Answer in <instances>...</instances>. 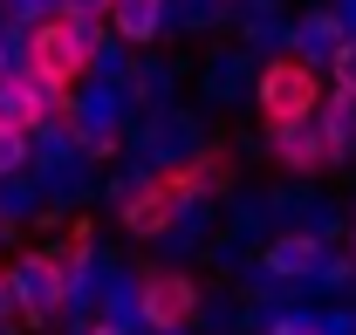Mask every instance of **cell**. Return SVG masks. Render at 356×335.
<instances>
[{"label":"cell","instance_id":"obj_15","mask_svg":"<svg viewBox=\"0 0 356 335\" xmlns=\"http://www.w3.org/2000/svg\"><path fill=\"white\" fill-rule=\"evenodd\" d=\"M124 89H131V110H158V103H178V89H185V69H178L165 48H137V55H131V76H124Z\"/></svg>","mask_w":356,"mask_h":335},{"label":"cell","instance_id":"obj_9","mask_svg":"<svg viewBox=\"0 0 356 335\" xmlns=\"http://www.w3.org/2000/svg\"><path fill=\"white\" fill-rule=\"evenodd\" d=\"M28 171L42 185V206H62V212L96 206V192H103V165L89 151H69V158H48V165H28Z\"/></svg>","mask_w":356,"mask_h":335},{"label":"cell","instance_id":"obj_1","mask_svg":"<svg viewBox=\"0 0 356 335\" xmlns=\"http://www.w3.org/2000/svg\"><path fill=\"white\" fill-rule=\"evenodd\" d=\"M220 137H213V117L199 110V103H158V110H131V124H124V158L137 165H151L158 178L178 165H192L199 151H213Z\"/></svg>","mask_w":356,"mask_h":335},{"label":"cell","instance_id":"obj_37","mask_svg":"<svg viewBox=\"0 0 356 335\" xmlns=\"http://www.w3.org/2000/svg\"><path fill=\"white\" fill-rule=\"evenodd\" d=\"M62 14H89V21H110V0H62Z\"/></svg>","mask_w":356,"mask_h":335},{"label":"cell","instance_id":"obj_17","mask_svg":"<svg viewBox=\"0 0 356 335\" xmlns=\"http://www.w3.org/2000/svg\"><path fill=\"white\" fill-rule=\"evenodd\" d=\"M117 42L131 48H165L172 42V7L165 0H110V21H103Z\"/></svg>","mask_w":356,"mask_h":335},{"label":"cell","instance_id":"obj_19","mask_svg":"<svg viewBox=\"0 0 356 335\" xmlns=\"http://www.w3.org/2000/svg\"><path fill=\"white\" fill-rule=\"evenodd\" d=\"M110 219H117V233H124V240H144V247H151V240L165 233V219H172V178H158L151 192H137L131 206L110 212Z\"/></svg>","mask_w":356,"mask_h":335},{"label":"cell","instance_id":"obj_29","mask_svg":"<svg viewBox=\"0 0 356 335\" xmlns=\"http://www.w3.org/2000/svg\"><path fill=\"white\" fill-rule=\"evenodd\" d=\"M315 335H356V301H309Z\"/></svg>","mask_w":356,"mask_h":335},{"label":"cell","instance_id":"obj_2","mask_svg":"<svg viewBox=\"0 0 356 335\" xmlns=\"http://www.w3.org/2000/svg\"><path fill=\"white\" fill-rule=\"evenodd\" d=\"M62 117L76 130V144H83L96 165H110V158H124V124H131V89L124 83H69V103H62Z\"/></svg>","mask_w":356,"mask_h":335},{"label":"cell","instance_id":"obj_23","mask_svg":"<svg viewBox=\"0 0 356 335\" xmlns=\"http://www.w3.org/2000/svg\"><path fill=\"white\" fill-rule=\"evenodd\" d=\"M35 212H42V185H35V171L0 178V219H7L14 233H28V226H35Z\"/></svg>","mask_w":356,"mask_h":335},{"label":"cell","instance_id":"obj_4","mask_svg":"<svg viewBox=\"0 0 356 335\" xmlns=\"http://www.w3.org/2000/svg\"><path fill=\"white\" fill-rule=\"evenodd\" d=\"M254 76H261V55L247 42H206L199 55V110L206 117H240V110H254Z\"/></svg>","mask_w":356,"mask_h":335},{"label":"cell","instance_id":"obj_3","mask_svg":"<svg viewBox=\"0 0 356 335\" xmlns=\"http://www.w3.org/2000/svg\"><path fill=\"white\" fill-rule=\"evenodd\" d=\"M0 274H7V294H14V322L28 335H42L62 322V260L48 247H21L0 260Z\"/></svg>","mask_w":356,"mask_h":335},{"label":"cell","instance_id":"obj_31","mask_svg":"<svg viewBox=\"0 0 356 335\" xmlns=\"http://www.w3.org/2000/svg\"><path fill=\"white\" fill-rule=\"evenodd\" d=\"M0 124H14V130L35 124V103H28V89L14 83V76H0Z\"/></svg>","mask_w":356,"mask_h":335},{"label":"cell","instance_id":"obj_40","mask_svg":"<svg viewBox=\"0 0 356 335\" xmlns=\"http://www.w3.org/2000/svg\"><path fill=\"white\" fill-rule=\"evenodd\" d=\"M336 247H343V253L356 260V206H350V226H343V240H336Z\"/></svg>","mask_w":356,"mask_h":335},{"label":"cell","instance_id":"obj_16","mask_svg":"<svg viewBox=\"0 0 356 335\" xmlns=\"http://www.w3.org/2000/svg\"><path fill=\"white\" fill-rule=\"evenodd\" d=\"M220 226L240 233L247 247H261L267 233H281V219H274V185H233L220 199Z\"/></svg>","mask_w":356,"mask_h":335},{"label":"cell","instance_id":"obj_22","mask_svg":"<svg viewBox=\"0 0 356 335\" xmlns=\"http://www.w3.org/2000/svg\"><path fill=\"white\" fill-rule=\"evenodd\" d=\"M226 288L240 294V301H274V308H295V301H302V288H295V281H281V274L267 267L261 253H254V260H247V267H240Z\"/></svg>","mask_w":356,"mask_h":335},{"label":"cell","instance_id":"obj_44","mask_svg":"<svg viewBox=\"0 0 356 335\" xmlns=\"http://www.w3.org/2000/svg\"><path fill=\"white\" fill-rule=\"evenodd\" d=\"M0 21H7V7H0Z\"/></svg>","mask_w":356,"mask_h":335},{"label":"cell","instance_id":"obj_32","mask_svg":"<svg viewBox=\"0 0 356 335\" xmlns=\"http://www.w3.org/2000/svg\"><path fill=\"white\" fill-rule=\"evenodd\" d=\"M28 158H35V144H28V130L0 124V178H14V171H28Z\"/></svg>","mask_w":356,"mask_h":335},{"label":"cell","instance_id":"obj_21","mask_svg":"<svg viewBox=\"0 0 356 335\" xmlns=\"http://www.w3.org/2000/svg\"><path fill=\"white\" fill-rule=\"evenodd\" d=\"M151 185H158V171H151V165H137V158H110V165H103V192H96V206H103V212H124L137 192H151Z\"/></svg>","mask_w":356,"mask_h":335},{"label":"cell","instance_id":"obj_8","mask_svg":"<svg viewBox=\"0 0 356 335\" xmlns=\"http://www.w3.org/2000/svg\"><path fill=\"white\" fill-rule=\"evenodd\" d=\"M96 35H103V21H89V14H55V21H42L35 28V69H48L55 83H83Z\"/></svg>","mask_w":356,"mask_h":335},{"label":"cell","instance_id":"obj_13","mask_svg":"<svg viewBox=\"0 0 356 335\" xmlns=\"http://www.w3.org/2000/svg\"><path fill=\"white\" fill-rule=\"evenodd\" d=\"M96 322L117 329V335H144L151 329V322H144V267H131V260L110 267V281L96 294Z\"/></svg>","mask_w":356,"mask_h":335},{"label":"cell","instance_id":"obj_28","mask_svg":"<svg viewBox=\"0 0 356 335\" xmlns=\"http://www.w3.org/2000/svg\"><path fill=\"white\" fill-rule=\"evenodd\" d=\"M14 83L28 89V103H35V117H62V103H69V83H55L48 69H28V76H14Z\"/></svg>","mask_w":356,"mask_h":335},{"label":"cell","instance_id":"obj_10","mask_svg":"<svg viewBox=\"0 0 356 335\" xmlns=\"http://www.w3.org/2000/svg\"><path fill=\"white\" fill-rule=\"evenodd\" d=\"M199 294H206V281H199L192 267H165V260H151V267H144V322H151V329H165V322H192Z\"/></svg>","mask_w":356,"mask_h":335},{"label":"cell","instance_id":"obj_43","mask_svg":"<svg viewBox=\"0 0 356 335\" xmlns=\"http://www.w3.org/2000/svg\"><path fill=\"white\" fill-rule=\"evenodd\" d=\"M0 335H21V329H0Z\"/></svg>","mask_w":356,"mask_h":335},{"label":"cell","instance_id":"obj_39","mask_svg":"<svg viewBox=\"0 0 356 335\" xmlns=\"http://www.w3.org/2000/svg\"><path fill=\"white\" fill-rule=\"evenodd\" d=\"M0 329H21V322H14V294H7V274H0Z\"/></svg>","mask_w":356,"mask_h":335},{"label":"cell","instance_id":"obj_27","mask_svg":"<svg viewBox=\"0 0 356 335\" xmlns=\"http://www.w3.org/2000/svg\"><path fill=\"white\" fill-rule=\"evenodd\" d=\"M35 69V28L0 21V76H28Z\"/></svg>","mask_w":356,"mask_h":335},{"label":"cell","instance_id":"obj_34","mask_svg":"<svg viewBox=\"0 0 356 335\" xmlns=\"http://www.w3.org/2000/svg\"><path fill=\"white\" fill-rule=\"evenodd\" d=\"M329 89H350V96H356V35H343V48H336V62H329Z\"/></svg>","mask_w":356,"mask_h":335},{"label":"cell","instance_id":"obj_30","mask_svg":"<svg viewBox=\"0 0 356 335\" xmlns=\"http://www.w3.org/2000/svg\"><path fill=\"white\" fill-rule=\"evenodd\" d=\"M267 21H288V0H233V35H254Z\"/></svg>","mask_w":356,"mask_h":335},{"label":"cell","instance_id":"obj_33","mask_svg":"<svg viewBox=\"0 0 356 335\" xmlns=\"http://www.w3.org/2000/svg\"><path fill=\"white\" fill-rule=\"evenodd\" d=\"M0 7H7V21H21V28H42V21L62 14V0H0Z\"/></svg>","mask_w":356,"mask_h":335},{"label":"cell","instance_id":"obj_38","mask_svg":"<svg viewBox=\"0 0 356 335\" xmlns=\"http://www.w3.org/2000/svg\"><path fill=\"white\" fill-rule=\"evenodd\" d=\"M329 7H336V28H343V35H356V0H329Z\"/></svg>","mask_w":356,"mask_h":335},{"label":"cell","instance_id":"obj_20","mask_svg":"<svg viewBox=\"0 0 356 335\" xmlns=\"http://www.w3.org/2000/svg\"><path fill=\"white\" fill-rule=\"evenodd\" d=\"M172 7V35L178 42H213L233 28V0H165Z\"/></svg>","mask_w":356,"mask_h":335},{"label":"cell","instance_id":"obj_24","mask_svg":"<svg viewBox=\"0 0 356 335\" xmlns=\"http://www.w3.org/2000/svg\"><path fill=\"white\" fill-rule=\"evenodd\" d=\"M240 308H247V301H240L233 288H206L199 308H192V329L199 335H240Z\"/></svg>","mask_w":356,"mask_h":335},{"label":"cell","instance_id":"obj_41","mask_svg":"<svg viewBox=\"0 0 356 335\" xmlns=\"http://www.w3.org/2000/svg\"><path fill=\"white\" fill-rule=\"evenodd\" d=\"M144 335H199L192 322H165V329H144Z\"/></svg>","mask_w":356,"mask_h":335},{"label":"cell","instance_id":"obj_42","mask_svg":"<svg viewBox=\"0 0 356 335\" xmlns=\"http://www.w3.org/2000/svg\"><path fill=\"white\" fill-rule=\"evenodd\" d=\"M7 247H14V226H7V219H0V260H7Z\"/></svg>","mask_w":356,"mask_h":335},{"label":"cell","instance_id":"obj_12","mask_svg":"<svg viewBox=\"0 0 356 335\" xmlns=\"http://www.w3.org/2000/svg\"><path fill=\"white\" fill-rule=\"evenodd\" d=\"M261 130H267V158L288 171V178H315L322 171V124H315V110L281 117V124H261Z\"/></svg>","mask_w":356,"mask_h":335},{"label":"cell","instance_id":"obj_14","mask_svg":"<svg viewBox=\"0 0 356 335\" xmlns=\"http://www.w3.org/2000/svg\"><path fill=\"white\" fill-rule=\"evenodd\" d=\"M315 124H322V171H350L356 165V96L350 89H322Z\"/></svg>","mask_w":356,"mask_h":335},{"label":"cell","instance_id":"obj_35","mask_svg":"<svg viewBox=\"0 0 356 335\" xmlns=\"http://www.w3.org/2000/svg\"><path fill=\"white\" fill-rule=\"evenodd\" d=\"M267 335H315V322H309V301H295V308H281L274 315V329Z\"/></svg>","mask_w":356,"mask_h":335},{"label":"cell","instance_id":"obj_11","mask_svg":"<svg viewBox=\"0 0 356 335\" xmlns=\"http://www.w3.org/2000/svg\"><path fill=\"white\" fill-rule=\"evenodd\" d=\"M336 48H343V28H336V7H329V0H302V7H288V55H295V62H309V69L329 76Z\"/></svg>","mask_w":356,"mask_h":335},{"label":"cell","instance_id":"obj_26","mask_svg":"<svg viewBox=\"0 0 356 335\" xmlns=\"http://www.w3.org/2000/svg\"><path fill=\"white\" fill-rule=\"evenodd\" d=\"M199 260H206V267H213V274H220V281H233V274H240V267H247V260H254V247H247V240H240V233H213V240H206V253H199Z\"/></svg>","mask_w":356,"mask_h":335},{"label":"cell","instance_id":"obj_18","mask_svg":"<svg viewBox=\"0 0 356 335\" xmlns=\"http://www.w3.org/2000/svg\"><path fill=\"white\" fill-rule=\"evenodd\" d=\"M254 253H261L281 281H309L315 267H322V253H329V240H309V233H288V226H281V233H267Z\"/></svg>","mask_w":356,"mask_h":335},{"label":"cell","instance_id":"obj_7","mask_svg":"<svg viewBox=\"0 0 356 335\" xmlns=\"http://www.w3.org/2000/svg\"><path fill=\"white\" fill-rule=\"evenodd\" d=\"M274 219L288 226V233H309V240H343V226H350V206L336 199V192H322L315 178H288V185H274Z\"/></svg>","mask_w":356,"mask_h":335},{"label":"cell","instance_id":"obj_25","mask_svg":"<svg viewBox=\"0 0 356 335\" xmlns=\"http://www.w3.org/2000/svg\"><path fill=\"white\" fill-rule=\"evenodd\" d=\"M131 55H137L131 42H117V35L103 28L96 48H89V76H96V83H124V76H131Z\"/></svg>","mask_w":356,"mask_h":335},{"label":"cell","instance_id":"obj_5","mask_svg":"<svg viewBox=\"0 0 356 335\" xmlns=\"http://www.w3.org/2000/svg\"><path fill=\"white\" fill-rule=\"evenodd\" d=\"M220 233V199H206V192H185L172 178V219H165V233L151 240V260H165V267H192L206 240Z\"/></svg>","mask_w":356,"mask_h":335},{"label":"cell","instance_id":"obj_6","mask_svg":"<svg viewBox=\"0 0 356 335\" xmlns=\"http://www.w3.org/2000/svg\"><path fill=\"white\" fill-rule=\"evenodd\" d=\"M322 89H329L322 69L295 62V55H274V62H261V76H254V110H261V124H281V117L315 110V103H322Z\"/></svg>","mask_w":356,"mask_h":335},{"label":"cell","instance_id":"obj_36","mask_svg":"<svg viewBox=\"0 0 356 335\" xmlns=\"http://www.w3.org/2000/svg\"><path fill=\"white\" fill-rule=\"evenodd\" d=\"M55 335H117V329H103L96 315H62V322H55Z\"/></svg>","mask_w":356,"mask_h":335}]
</instances>
